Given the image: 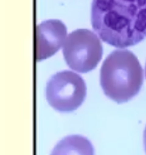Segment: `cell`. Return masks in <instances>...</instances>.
I'll return each mask as SVG.
<instances>
[{
	"label": "cell",
	"mask_w": 146,
	"mask_h": 155,
	"mask_svg": "<svg viewBox=\"0 0 146 155\" xmlns=\"http://www.w3.org/2000/svg\"><path fill=\"white\" fill-rule=\"evenodd\" d=\"M91 24L112 46L136 45L146 37V0H93Z\"/></svg>",
	"instance_id": "cell-1"
},
{
	"label": "cell",
	"mask_w": 146,
	"mask_h": 155,
	"mask_svg": "<svg viewBox=\"0 0 146 155\" xmlns=\"http://www.w3.org/2000/svg\"><path fill=\"white\" fill-rule=\"evenodd\" d=\"M143 82V68L131 51L117 49L104 61L100 70V84L105 94L117 103H124L134 98Z\"/></svg>",
	"instance_id": "cell-2"
},
{
	"label": "cell",
	"mask_w": 146,
	"mask_h": 155,
	"mask_svg": "<svg viewBox=\"0 0 146 155\" xmlns=\"http://www.w3.org/2000/svg\"><path fill=\"white\" fill-rule=\"evenodd\" d=\"M63 55L72 70L86 73L97 67L103 56V47L97 35L89 29H77L68 35Z\"/></svg>",
	"instance_id": "cell-3"
},
{
	"label": "cell",
	"mask_w": 146,
	"mask_h": 155,
	"mask_svg": "<svg viewBox=\"0 0 146 155\" xmlns=\"http://www.w3.org/2000/svg\"><path fill=\"white\" fill-rule=\"evenodd\" d=\"M45 94L51 107L60 112H71L77 109L84 101L87 87L79 74L63 71L49 79Z\"/></svg>",
	"instance_id": "cell-4"
},
{
	"label": "cell",
	"mask_w": 146,
	"mask_h": 155,
	"mask_svg": "<svg viewBox=\"0 0 146 155\" xmlns=\"http://www.w3.org/2000/svg\"><path fill=\"white\" fill-rule=\"evenodd\" d=\"M67 37V28L61 20L48 19L40 23L36 31V60L53 56L64 45Z\"/></svg>",
	"instance_id": "cell-5"
},
{
	"label": "cell",
	"mask_w": 146,
	"mask_h": 155,
	"mask_svg": "<svg viewBox=\"0 0 146 155\" xmlns=\"http://www.w3.org/2000/svg\"><path fill=\"white\" fill-rule=\"evenodd\" d=\"M51 155H94L91 143L82 136H69L56 145Z\"/></svg>",
	"instance_id": "cell-6"
},
{
	"label": "cell",
	"mask_w": 146,
	"mask_h": 155,
	"mask_svg": "<svg viewBox=\"0 0 146 155\" xmlns=\"http://www.w3.org/2000/svg\"><path fill=\"white\" fill-rule=\"evenodd\" d=\"M144 149H145L146 152V127L145 130H144Z\"/></svg>",
	"instance_id": "cell-7"
},
{
	"label": "cell",
	"mask_w": 146,
	"mask_h": 155,
	"mask_svg": "<svg viewBox=\"0 0 146 155\" xmlns=\"http://www.w3.org/2000/svg\"><path fill=\"white\" fill-rule=\"evenodd\" d=\"M145 75H146V66H145Z\"/></svg>",
	"instance_id": "cell-8"
}]
</instances>
